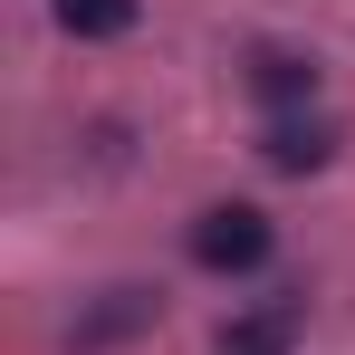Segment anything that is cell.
Masks as SVG:
<instances>
[{
    "mask_svg": "<svg viewBox=\"0 0 355 355\" xmlns=\"http://www.w3.org/2000/svg\"><path fill=\"white\" fill-rule=\"evenodd\" d=\"M297 327H307V297H269V307H250V317H231L221 327V355H288L297 346Z\"/></svg>",
    "mask_w": 355,
    "mask_h": 355,
    "instance_id": "cell-2",
    "label": "cell"
},
{
    "mask_svg": "<svg viewBox=\"0 0 355 355\" xmlns=\"http://www.w3.org/2000/svg\"><path fill=\"white\" fill-rule=\"evenodd\" d=\"M154 317H164L154 288H106L77 327H67V346H116V336H135V327H154Z\"/></svg>",
    "mask_w": 355,
    "mask_h": 355,
    "instance_id": "cell-3",
    "label": "cell"
},
{
    "mask_svg": "<svg viewBox=\"0 0 355 355\" xmlns=\"http://www.w3.org/2000/svg\"><path fill=\"white\" fill-rule=\"evenodd\" d=\"M269 250H279V231H269V211H250V202H211V211L192 221V259H202V269H221V279L259 269Z\"/></svg>",
    "mask_w": 355,
    "mask_h": 355,
    "instance_id": "cell-1",
    "label": "cell"
},
{
    "mask_svg": "<svg viewBox=\"0 0 355 355\" xmlns=\"http://www.w3.org/2000/svg\"><path fill=\"white\" fill-rule=\"evenodd\" d=\"M327 154H336V125H317V116H279L259 135V164L269 173H317Z\"/></svg>",
    "mask_w": 355,
    "mask_h": 355,
    "instance_id": "cell-4",
    "label": "cell"
},
{
    "mask_svg": "<svg viewBox=\"0 0 355 355\" xmlns=\"http://www.w3.org/2000/svg\"><path fill=\"white\" fill-rule=\"evenodd\" d=\"M58 29H77V39H125V29H135V0H58Z\"/></svg>",
    "mask_w": 355,
    "mask_h": 355,
    "instance_id": "cell-6",
    "label": "cell"
},
{
    "mask_svg": "<svg viewBox=\"0 0 355 355\" xmlns=\"http://www.w3.org/2000/svg\"><path fill=\"white\" fill-rule=\"evenodd\" d=\"M250 96L279 106V116H297V106L317 96V67L297 58V49H259V58H250Z\"/></svg>",
    "mask_w": 355,
    "mask_h": 355,
    "instance_id": "cell-5",
    "label": "cell"
}]
</instances>
